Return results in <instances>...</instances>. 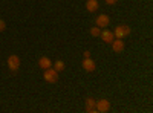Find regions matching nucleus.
I'll list each match as a JSON object with an SVG mask.
<instances>
[{
  "label": "nucleus",
  "mask_w": 153,
  "mask_h": 113,
  "mask_svg": "<svg viewBox=\"0 0 153 113\" xmlns=\"http://www.w3.org/2000/svg\"><path fill=\"white\" fill-rule=\"evenodd\" d=\"M95 109H97V112H100V113L109 112V110H110V103L107 101V99H98V101L95 103Z\"/></svg>",
  "instance_id": "39448f33"
},
{
  "label": "nucleus",
  "mask_w": 153,
  "mask_h": 113,
  "mask_svg": "<svg viewBox=\"0 0 153 113\" xmlns=\"http://www.w3.org/2000/svg\"><path fill=\"white\" fill-rule=\"evenodd\" d=\"M38 66H40L43 70L45 69H49V67H52V61H51L48 57H42L40 60H38Z\"/></svg>",
  "instance_id": "9b49d317"
},
{
  "label": "nucleus",
  "mask_w": 153,
  "mask_h": 113,
  "mask_svg": "<svg viewBox=\"0 0 153 113\" xmlns=\"http://www.w3.org/2000/svg\"><path fill=\"white\" fill-rule=\"evenodd\" d=\"M5 29H6V23H5L2 18H0V32H3Z\"/></svg>",
  "instance_id": "4468645a"
},
{
  "label": "nucleus",
  "mask_w": 153,
  "mask_h": 113,
  "mask_svg": "<svg viewBox=\"0 0 153 113\" xmlns=\"http://www.w3.org/2000/svg\"><path fill=\"white\" fill-rule=\"evenodd\" d=\"M95 99L94 98H87L86 99V112L87 113H95L97 112V109H95Z\"/></svg>",
  "instance_id": "1a4fd4ad"
},
{
  "label": "nucleus",
  "mask_w": 153,
  "mask_h": 113,
  "mask_svg": "<svg viewBox=\"0 0 153 113\" xmlns=\"http://www.w3.org/2000/svg\"><path fill=\"white\" fill-rule=\"evenodd\" d=\"M117 2H118V0H106V3H107V5H115Z\"/></svg>",
  "instance_id": "2eb2a0df"
},
{
  "label": "nucleus",
  "mask_w": 153,
  "mask_h": 113,
  "mask_svg": "<svg viewBox=\"0 0 153 113\" xmlns=\"http://www.w3.org/2000/svg\"><path fill=\"white\" fill-rule=\"evenodd\" d=\"M132 32L130 26H127V24H120V26L115 28L113 34H115V38H126V37H129Z\"/></svg>",
  "instance_id": "f257e3e1"
},
{
  "label": "nucleus",
  "mask_w": 153,
  "mask_h": 113,
  "mask_svg": "<svg viewBox=\"0 0 153 113\" xmlns=\"http://www.w3.org/2000/svg\"><path fill=\"white\" fill-rule=\"evenodd\" d=\"M110 44H112V51H113V52H117V54L123 52V51H124V46H126L124 41H123V38H115Z\"/></svg>",
  "instance_id": "423d86ee"
},
{
  "label": "nucleus",
  "mask_w": 153,
  "mask_h": 113,
  "mask_svg": "<svg viewBox=\"0 0 153 113\" xmlns=\"http://www.w3.org/2000/svg\"><path fill=\"white\" fill-rule=\"evenodd\" d=\"M98 8H100L98 0H87L86 2V9L89 12H95V11H98Z\"/></svg>",
  "instance_id": "9d476101"
},
{
  "label": "nucleus",
  "mask_w": 153,
  "mask_h": 113,
  "mask_svg": "<svg viewBox=\"0 0 153 113\" xmlns=\"http://www.w3.org/2000/svg\"><path fill=\"white\" fill-rule=\"evenodd\" d=\"M20 64H22V61H20V57H19V55L12 54V55L8 57V67H9V70L17 72L19 67H20Z\"/></svg>",
  "instance_id": "7ed1b4c3"
},
{
  "label": "nucleus",
  "mask_w": 153,
  "mask_h": 113,
  "mask_svg": "<svg viewBox=\"0 0 153 113\" xmlns=\"http://www.w3.org/2000/svg\"><path fill=\"white\" fill-rule=\"evenodd\" d=\"M109 23H110V18H109V16H106V14H100V16L95 18V24H97L98 28H101V29L107 28Z\"/></svg>",
  "instance_id": "20e7f679"
},
{
  "label": "nucleus",
  "mask_w": 153,
  "mask_h": 113,
  "mask_svg": "<svg viewBox=\"0 0 153 113\" xmlns=\"http://www.w3.org/2000/svg\"><path fill=\"white\" fill-rule=\"evenodd\" d=\"M100 37H101V40H103L104 43H109V44L115 40V34H113L112 31H107V29H103V31H101Z\"/></svg>",
  "instance_id": "0eeeda50"
},
{
  "label": "nucleus",
  "mask_w": 153,
  "mask_h": 113,
  "mask_svg": "<svg viewBox=\"0 0 153 113\" xmlns=\"http://www.w3.org/2000/svg\"><path fill=\"white\" fill-rule=\"evenodd\" d=\"M43 78L46 80V83H51L54 84L58 81V72L54 69V67H49V69H45V73H43Z\"/></svg>",
  "instance_id": "f03ea898"
},
{
  "label": "nucleus",
  "mask_w": 153,
  "mask_h": 113,
  "mask_svg": "<svg viewBox=\"0 0 153 113\" xmlns=\"http://www.w3.org/2000/svg\"><path fill=\"white\" fill-rule=\"evenodd\" d=\"M83 55H84V58H89V57H91V52H89V51H86Z\"/></svg>",
  "instance_id": "dca6fc26"
},
{
  "label": "nucleus",
  "mask_w": 153,
  "mask_h": 113,
  "mask_svg": "<svg viewBox=\"0 0 153 113\" xmlns=\"http://www.w3.org/2000/svg\"><path fill=\"white\" fill-rule=\"evenodd\" d=\"M52 67H54L57 72H63V70H65V67H66V64H65V63H63L61 60H57L54 64H52Z\"/></svg>",
  "instance_id": "f8f14e48"
},
{
  "label": "nucleus",
  "mask_w": 153,
  "mask_h": 113,
  "mask_svg": "<svg viewBox=\"0 0 153 113\" xmlns=\"http://www.w3.org/2000/svg\"><path fill=\"white\" fill-rule=\"evenodd\" d=\"M100 34H101V28H98L97 24L94 28H91V35L92 37H100Z\"/></svg>",
  "instance_id": "ddd939ff"
},
{
  "label": "nucleus",
  "mask_w": 153,
  "mask_h": 113,
  "mask_svg": "<svg viewBox=\"0 0 153 113\" xmlns=\"http://www.w3.org/2000/svg\"><path fill=\"white\" fill-rule=\"evenodd\" d=\"M95 67H97V64H95V61H94L91 57L83 60V69H84L86 72H94Z\"/></svg>",
  "instance_id": "6e6552de"
}]
</instances>
